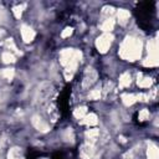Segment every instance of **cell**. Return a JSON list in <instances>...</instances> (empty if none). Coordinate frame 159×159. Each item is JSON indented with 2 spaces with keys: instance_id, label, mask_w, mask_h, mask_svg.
Segmentation results:
<instances>
[{
  "instance_id": "obj_3",
  "label": "cell",
  "mask_w": 159,
  "mask_h": 159,
  "mask_svg": "<svg viewBox=\"0 0 159 159\" xmlns=\"http://www.w3.org/2000/svg\"><path fill=\"white\" fill-rule=\"evenodd\" d=\"M52 159H66L63 152H56L52 154Z\"/></svg>"
},
{
  "instance_id": "obj_1",
  "label": "cell",
  "mask_w": 159,
  "mask_h": 159,
  "mask_svg": "<svg viewBox=\"0 0 159 159\" xmlns=\"http://www.w3.org/2000/svg\"><path fill=\"white\" fill-rule=\"evenodd\" d=\"M155 14V4L153 1H140L134 9V16L137 24L144 31L153 29V20Z\"/></svg>"
},
{
  "instance_id": "obj_2",
  "label": "cell",
  "mask_w": 159,
  "mask_h": 159,
  "mask_svg": "<svg viewBox=\"0 0 159 159\" xmlns=\"http://www.w3.org/2000/svg\"><path fill=\"white\" fill-rule=\"evenodd\" d=\"M70 94H71V86H67L61 91L58 99H57L58 109L63 117L68 116V113H70V111H68L70 109Z\"/></svg>"
}]
</instances>
